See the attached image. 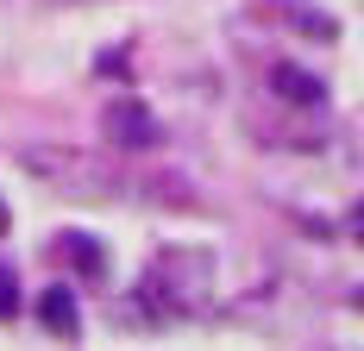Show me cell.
Returning <instances> with one entry per match:
<instances>
[{
    "mask_svg": "<svg viewBox=\"0 0 364 351\" xmlns=\"http://www.w3.org/2000/svg\"><path fill=\"white\" fill-rule=\"evenodd\" d=\"M101 132H107V144H119V151H151V144L164 139V126H157L139 101H113L107 113H101Z\"/></svg>",
    "mask_w": 364,
    "mask_h": 351,
    "instance_id": "obj_3",
    "label": "cell"
},
{
    "mask_svg": "<svg viewBox=\"0 0 364 351\" xmlns=\"http://www.w3.org/2000/svg\"><path fill=\"white\" fill-rule=\"evenodd\" d=\"M38 320H44V333H57V339H75V333H82V308H75V295L63 282L38 295Z\"/></svg>",
    "mask_w": 364,
    "mask_h": 351,
    "instance_id": "obj_4",
    "label": "cell"
},
{
    "mask_svg": "<svg viewBox=\"0 0 364 351\" xmlns=\"http://www.w3.org/2000/svg\"><path fill=\"white\" fill-rule=\"evenodd\" d=\"M0 232H6V201H0Z\"/></svg>",
    "mask_w": 364,
    "mask_h": 351,
    "instance_id": "obj_9",
    "label": "cell"
},
{
    "mask_svg": "<svg viewBox=\"0 0 364 351\" xmlns=\"http://www.w3.org/2000/svg\"><path fill=\"white\" fill-rule=\"evenodd\" d=\"M13 314H19V276L0 264V320H13Z\"/></svg>",
    "mask_w": 364,
    "mask_h": 351,
    "instance_id": "obj_7",
    "label": "cell"
},
{
    "mask_svg": "<svg viewBox=\"0 0 364 351\" xmlns=\"http://www.w3.org/2000/svg\"><path fill=\"white\" fill-rule=\"evenodd\" d=\"M270 88H277L289 107H321L327 101V82L308 75V70H295V63H277V70H270Z\"/></svg>",
    "mask_w": 364,
    "mask_h": 351,
    "instance_id": "obj_5",
    "label": "cell"
},
{
    "mask_svg": "<svg viewBox=\"0 0 364 351\" xmlns=\"http://www.w3.org/2000/svg\"><path fill=\"white\" fill-rule=\"evenodd\" d=\"M57 257H70V264H75V276H88V282L107 270V251L95 245L88 232H63V239H57Z\"/></svg>",
    "mask_w": 364,
    "mask_h": 351,
    "instance_id": "obj_6",
    "label": "cell"
},
{
    "mask_svg": "<svg viewBox=\"0 0 364 351\" xmlns=\"http://www.w3.org/2000/svg\"><path fill=\"white\" fill-rule=\"evenodd\" d=\"M19 163H26L44 188H63V195H82V201L113 195V170L101 157H88V151H70V144H26Z\"/></svg>",
    "mask_w": 364,
    "mask_h": 351,
    "instance_id": "obj_2",
    "label": "cell"
},
{
    "mask_svg": "<svg viewBox=\"0 0 364 351\" xmlns=\"http://www.w3.org/2000/svg\"><path fill=\"white\" fill-rule=\"evenodd\" d=\"M208 288H214V257L208 251H164V257H151V270L139 282V295L126 301V314H145V308L157 320L195 314L208 301Z\"/></svg>",
    "mask_w": 364,
    "mask_h": 351,
    "instance_id": "obj_1",
    "label": "cell"
},
{
    "mask_svg": "<svg viewBox=\"0 0 364 351\" xmlns=\"http://www.w3.org/2000/svg\"><path fill=\"white\" fill-rule=\"evenodd\" d=\"M352 232H358V239H364V207H358V213H352Z\"/></svg>",
    "mask_w": 364,
    "mask_h": 351,
    "instance_id": "obj_8",
    "label": "cell"
}]
</instances>
